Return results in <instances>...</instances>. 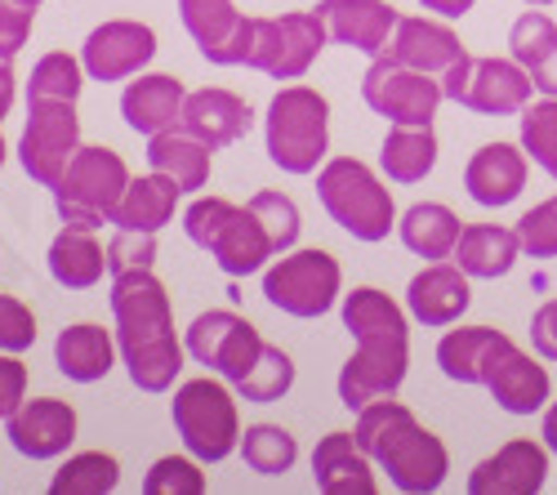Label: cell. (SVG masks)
I'll use <instances>...</instances> for the list:
<instances>
[{"label": "cell", "instance_id": "f546056e", "mask_svg": "<svg viewBox=\"0 0 557 495\" xmlns=\"http://www.w3.org/2000/svg\"><path fill=\"white\" fill-rule=\"evenodd\" d=\"M397 233H401V246L410 255H420V259H450L463 228H459V214L442 201H420V206H410L397 223Z\"/></svg>", "mask_w": 557, "mask_h": 495}, {"label": "cell", "instance_id": "9c48e42d", "mask_svg": "<svg viewBox=\"0 0 557 495\" xmlns=\"http://www.w3.org/2000/svg\"><path fill=\"white\" fill-rule=\"evenodd\" d=\"M339 286H344L339 259L326 250H295L263 273V299L304 322L331 312V304L339 299Z\"/></svg>", "mask_w": 557, "mask_h": 495}, {"label": "cell", "instance_id": "816d5d0a", "mask_svg": "<svg viewBox=\"0 0 557 495\" xmlns=\"http://www.w3.org/2000/svg\"><path fill=\"white\" fill-rule=\"evenodd\" d=\"M420 5H424V10H433L437 18H463V14H469V10L478 5V0H420Z\"/></svg>", "mask_w": 557, "mask_h": 495}, {"label": "cell", "instance_id": "4fadbf2b", "mask_svg": "<svg viewBox=\"0 0 557 495\" xmlns=\"http://www.w3.org/2000/svg\"><path fill=\"white\" fill-rule=\"evenodd\" d=\"M188 352L201 367H210L223 380L237 384L259 362L263 339L246 318H237V312H227V308H214V312H201V318L188 326Z\"/></svg>", "mask_w": 557, "mask_h": 495}, {"label": "cell", "instance_id": "8fae6325", "mask_svg": "<svg viewBox=\"0 0 557 495\" xmlns=\"http://www.w3.org/2000/svg\"><path fill=\"white\" fill-rule=\"evenodd\" d=\"M81 148V121L72 99H27V125L18 139V161L40 188H54Z\"/></svg>", "mask_w": 557, "mask_h": 495}, {"label": "cell", "instance_id": "5b68a950", "mask_svg": "<svg viewBox=\"0 0 557 495\" xmlns=\"http://www.w3.org/2000/svg\"><path fill=\"white\" fill-rule=\"evenodd\" d=\"M268 157L286 174H312L331 148V103L308 85H286L268 103Z\"/></svg>", "mask_w": 557, "mask_h": 495}, {"label": "cell", "instance_id": "f5cc1de1", "mask_svg": "<svg viewBox=\"0 0 557 495\" xmlns=\"http://www.w3.org/2000/svg\"><path fill=\"white\" fill-rule=\"evenodd\" d=\"M10 103H14V67L0 63V121L10 116Z\"/></svg>", "mask_w": 557, "mask_h": 495}, {"label": "cell", "instance_id": "8d00e7d4", "mask_svg": "<svg viewBox=\"0 0 557 495\" xmlns=\"http://www.w3.org/2000/svg\"><path fill=\"white\" fill-rule=\"evenodd\" d=\"M290 384H295L290 352L263 344V352H259V362L250 367V375L237 380V393H242L246 401H259V407H268V401H282V397L290 393Z\"/></svg>", "mask_w": 557, "mask_h": 495}, {"label": "cell", "instance_id": "44dd1931", "mask_svg": "<svg viewBox=\"0 0 557 495\" xmlns=\"http://www.w3.org/2000/svg\"><path fill=\"white\" fill-rule=\"evenodd\" d=\"M250 121H255L250 103L237 99L232 89H197V95L183 99V116H178V125L188 134H197V139L206 148H214V152L227 148V144H237L242 134L250 129Z\"/></svg>", "mask_w": 557, "mask_h": 495}, {"label": "cell", "instance_id": "e575fe53", "mask_svg": "<svg viewBox=\"0 0 557 495\" xmlns=\"http://www.w3.org/2000/svg\"><path fill=\"white\" fill-rule=\"evenodd\" d=\"M242 460L259 478H282L299 460V446L282 424H255L242 433Z\"/></svg>", "mask_w": 557, "mask_h": 495}, {"label": "cell", "instance_id": "4dcf8cb0", "mask_svg": "<svg viewBox=\"0 0 557 495\" xmlns=\"http://www.w3.org/2000/svg\"><path fill=\"white\" fill-rule=\"evenodd\" d=\"M121 344H112V335L95 322H81V326H67L54 344V362L67 380L76 384H95L112 371V357H116Z\"/></svg>", "mask_w": 557, "mask_h": 495}, {"label": "cell", "instance_id": "d590c367", "mask_svg": "<svg viewBox=\"0 0 557 495\" xmlns=\"http://www.w3.org/2000/svg\"><path fill=\"white\" fill-rule=\"evenodd\" d=\"M121 482V465L103 451H81L72 456L54 482H50V495H108L112 486Z\"/></svg>", "mask_w": 557, "mask_h": 495}, {"label": "cell", "instance_id": "681fc988", "mask_svg": "<svg viewBox=\"0 0 557 495\" xmlns=\"http://www.w3.org/2000/svg\"><path fill=\"white\" fill-rule=\"evenodd\" d=\"M531 348L544 357V362H557V299L535 308V318H531Z\"/></svg>", "mask_w": 557, "mask_h": 495}, {"label": "cell", "instance_id": "8992f818", "mask_svg": "<svg viewBox=\"0 0 557 495\" xmlns=\"http://www.w3.org/2000/svg\"><path fill=\"white\" fill-rule=\"evenodd\" d=\"M125 188H129V170L112 148H76L72 165L54 184V201L63 223L95 233L103 223H112Z\"/></svg>", "mask_w": 557, "mask_h": 495}, {"label": "cell", "instance_id": "9f6ffc18", "mask_svg": "<svg viewBox=\"0 0 557 495\" xmlns=\"http://www.w3.org/2000/svg\"><path fill=\"white\" fill-rule=\"evenodd\" d=\"M5 152H10V148H5V139H0V165H5Z\"/></svg>", "mask_w": 557, "mask_h": 495}, {"label": "cell", "instance_id": "ba28073f", "mask_svg": "<svg viewBox=\"0 0 557 495\" xmlns=\"http://www.w3.org/2000/svg\"><path fill=\"white\" fill-rule=\"evenodd\" d=\"M531 72L518 59H473L463 54L442 72V95L478 116H522L531 103Z\"/></svg>", "mask_w": 557, "mask_h": 495}, {"label": "cell", "instance_id": "ac0fdd59", "mask_svg": "<svg viewBox=\"0 0 557 495\" xmlns=\"http://www.w3.org/2000/svg\"><path fill=\"white\" fill-rule=\"evenodd\" d=\"M469 273L459 263H429L424 273H414L410 286H406V312L420 326H455L463 312L473 304V290H469Z\"/></svg>", "mask_w": 557, "mask_h": 495}, {"label": "cell", "instance_id": "277c9868", "mask_svg": "<svg viewBox=\"0 0 557 495\" xmlns=\"http://www.w3.org/2000/svg\"><path fill=\"white\" fill-rule=\"evenodd\" d=\"M317 197L326 214L357 242H384L397 228L393 193L380 184V174L357 157H335L317 174Z\"/></svg>", "mask_w": 557, "mask_h": 495}, {"label": "cell", "instance_id": "f1b7e54d", "mask_svg": "<svg viewBox=\"0 0 557 495\" xmlns=\"http://www.w3.org/2000/svg\"><path fill=\"white\" fill-rule=\"evenodd\" d=\"M178 193L183 188L174 184V178H165L157 170L144 174V178H129V188H125L112 223H116V228H125V233H161L165 223L174 219Z\"/></svg>", "mask_w": 557, "mask_h": 495}, {"label": "cell", "instance_id": "7bdbcfd3", "mask_svg": "<svg viewBox=\"0 0 557 495\" xmlns=\"http://www.w3.org/2000/svg\"><path fill=\"white\" fill-rule=\"evenodd\" d=\"M518 237H522V255L531 259H557V193L540 206H531L518 219Z\"/></svg>", "mask_w": 557, "mask_h": 495}, {"label": "cell", "instance_id": "5bb4252c", "mask_svg": "<svg viewBox=\"0 0 557 495\" xmlns=\"http://www.w3.org/2000/svg\"><path fill=\"white\" fill-rule=\"evenodd\" d=\"M157 54V32L148 23H129V18H116V23H103L85 36V50H81V63L95 81H125L134 72H144Z\"/></svg>", "mask_w": 557, "mask_h": 495}, {"label": "cell", "instance_id": "7dc6e473", "mask_svg": "<svg viewBox=\"0 0 557 495\" xmlns=\"http://www.w3.org/2000/svg\"><path fill=\"white\" fill-rule=\"evenodd\" d=\"M32 18H36V10L18 5V0H0V63L18 59V50L32 36Z\"/></svg>", "mask_w": 557, "mask_h": 495}, {"label": "cell", "instance_id": "e0dca14e", "mask_svg": "<svg viewBox=\"0 0 557 495\" xmlns=\"http://www.w3.org/2000/svg\"><path fill=\"white\" fill-rule=\"evenodd\" d=\"M14 451L27 460H54L76 442V411L59 397H32L5 420Z\"/></svg>", "mask_w": 557, "mask_h": 495}, {"label": "cell", "instance_id": "db71d44e", "mask_svg": "<svg viewBox=\"0 0 557 495\" xmlns=\"http://www.w3.org/2000/svg\"><path fill=\"white\" fill-rule=\"evenodd\" d=\"M540 437H544V446L557 456V401H548L544 407V424H540Z\"/></svg>", "mask_w": 557, "mask_h": 495}, {"label": "cell", "instance_id": "b9f144b4", "mask_svg": "<svg viewBox=\"0 0 557 495\" xmlns=\"http://www.w3.org/2000/svg\"><path fill=\"white\" fill-rule=\"evenodd\" d=\"M201 491H206V473L197 469V456L193 460L165 456L144 478V495H201Z\"/></svg>", "mask_w": 557, "mask_h": 495}, {"label": "cell", "instance_id": "d6a6232c", "mask_svg": "<svg viewBox=\"0 0 557 495\" xmlns=\"http://www.w3.org/2000/svg\"><path fill=\"white\" fill-rule=\"evenodd\" d=\"M380 165L393 184H420L437 165V139L433 125H393L380 148Z\"/></svg>", "mask_w": 557, "mask_h": 495}, {"label": "cell", "instance_id": "bcb514c9", "mask_svg": "<svg viewBox=\"0 0 557 495\" xmlns=\"http://www.w3.org/2000/svg\"><path fill=\"white\" fill-rule=\"evenodd\" d=\"M157 259V233H125L116 228L112 246H108V273H129V268H152Z\"/></svg>", "mask_w": 557, "mask_h": 495}, {"label": "cell", "instance_id": "6f0895ef", "mask_svg": "<svg viewBox=\"0 0 557 495\" xmlns=\"http://www.w3.org/2000/svg\"><path fill=\"white\" fill-rule=\"evenodd\" d=\"M527 5H553V0H527Z\"/></svg>", "mask_w": 557, "mask_h": 495}, {"label": "cell", "instance_id": "6da1fadb", "mask_svg": "<svg viewBox=\"0 0 557 495\" xmlns=\"http://www.w3.org/2000/svg\"><path fill=\"white\" fill-rule=\"evenodd\" d=\"M344 326L357 339V352L339 371V401L348 411H361L401 388L410 367V331L406 312L375 286H357L344 295Z\"/></svg>", "mask_w": 557, "mask_h": 495}, {"label": "cell", "instance_id": "c3c4849f", "mask_svg": "<svg viewBox=\"0 0 557 495\" xmlns=\"http://www.w3.org/2000/svg\"><path fill=\"white\" fill-rule=\"evenodd\" d=\"M27 401V367L18 352H0V420H10Z\"/></svg>", "mask_w": 557, "mask_h": 495}, {"label": "cell", "instance_id": "f6af8a7d", "mask_svg": "<svg viewBox=\"0 0 557 495\" xmlns=\"http://www.w3.org/2000/svg\"><path fill=\"white\" fill-rule=\"evenodd\" d=\"M36 344V318L32 308L0 290V352H27Z\"/></svg>", "mask_w": 557, "mask_h": 495}, {"label": "cell", "instance_id": "74e56055", "mask_svg": "<svg viewBox=\"0 0 557 495\" xmlns=\"http://www.w3.org/2000/svg\"><path fill=\"white\" fill-rule=\"evenodd\" d=\"M522 148L548 178H557V99L544 95L522 108Z\"/></svg>", "mask_w": 557, "mask_h": 495}, {"label": "cell", "instance_id": "4316f807", "mask_svg": "<svg viewBox=\"0 0 557 495\" xmlns=\"http://www.w3.org/2000/svg\"><path fill=\"white\" fill-rule=\"evenodd\" d=\"M210 152L214 148H206L197 134H188L183 125L161 129V134H152V139H148V165L157 174L174 178L183 193H201L210 184Z\"/></svg>", "mask_w": 557, "mask_h": 495}, {"label": "cell", "instance_id": "7402d4cb", "mask_svg": "<svg viewBox=\"0 0 557 495\" xmlns=\"http://www.w3.org/2000/svg\"><path fill=\"white\" fill-rule=\"evenodd\" d=\"M384 54L406 63V67H414V72L442 76L450 63H459L469 50H463V40L446 23H437V18H397V32H393Z\"/></svg>", "mask_w": 557, "mask_h": 495}, {"label": "cell", "instance_id": "ee69618b", "mask_svg": "<svg viewBox=\"0 0 557 495\" xmlns=\"http://www.w3.org/2000/svg\"><path fill=\"white\" fill-rule=\"evenodd\" d=\"M237 214V206L223 201V197H201L188 206V214H183V233H188V242H197L201 250L214 246V237L227 228V219Z\"/></svg>", "mask_w": 557, "mask_h": 495}, {"label": "cell", "instance_id": "11a10c76", "mask_svg": "<svg viewBox=\"0 0 557 495\" xmlns=\"http://www.w3.org/2000/svg\"><path fill=\"white\" fill-rule=\"evenodd\" d=\"M18 5H27V10H40V5H45V0H18Z\"/></svg>", "mask_w": 557, "mask_h": 495}, {"label": "cell", "instance_id": "484cf974", "mask_svg": "<svg viewBox=\"0 0 557 495\" xmlns=\"http://www.w3.org/2000/svg\"><path fill=\"white\" fill-rule=\"evenodd\" d=\"M504 344H508V335L495 331V326H459V331H446L442 344H437V367L455 384H486V371H491L495 352Z\"/></svg>", "mask_w": 557, "mask_h": 495}, {"label": "cell", "instance_id": "cb8c5ba5", "mask_svg": "<svg viewBox=\"0 0 557 495\" xmlns=\"http://www.w3.org/2000/svg\"><path fill=\"white\" fill-rule=\"evenodd\" d=\"M183 99H188V89H183V81L157 72V76H138L125 85L121 95V116L129 129L138 134H161V129H174L178 116H183Z\"/></svg>", "mask_w": 557, "mask_h": 495}, {"label": "cell", "instance_id": "ab89813d", "mask_svg": "<svg viewBox=\"0 0 557 495\" xmlns=\"http://www.w3.org/2000/svg\"><path fill=\"white\" fill-rule=\"evenodd\" d=\"M81 67L85 63H76L72 54H63V50H54V54H45L36 67H32V81H27V99H72L76 103V95H81Z\"/></svg>", "mask_w": 557, "mask_h": 495}, {"label": "cell", "instance_id": "836d02e7", "mask_svg": "<svg viewBox=\"0 0 557 495\" xmlns=\"http://www.w3.org/2000/svg\"><path fill=\"white\" fill-rule=\"evenodd\" d=\"M178 14H183V27H188V36L201 45L206 59H214L232 40V32L246 23V14L232 5V0H178Z\"/></svg>", "mask_w": 557, "mask_h": 495}, {"label": "cell", "instance_id": "3957f363", "mask_svg": "<svg viewBox=\"0 0 557 495\" xmlns=\"http://www.w3.org/2000/svg\"><path fill=\"white\" fill-rule=\"evenodd\" d=\"M352 437L361 442V451L388 473V482L406 495H429L450 473L446 442L433 429H424L414 420V411L393 397H380V401H370V407H361Z\"/></svg>", "mask_w": 557, "mask_h": 495}, {"label": "cell", "instance_id": "2e32d148", "mask_svg": "<svg viewBox=\"0 0 557 495\" xmlns=\"http://www.w3.org/2000/svg\"><path fill=\"white\" fill-rule=\"evenodd\" d=\"M482 388L499 401V411H508V416H535V411L548 407V397H553L548 371L535 362L531 352H522L513 339L495 352V362H491Z\"/></svg>", "mask_w": 557, "mask_h": 495}, {"label": "cell", "instance_id": "7c38bea8", "mask_svg": "<svg viewBox=\"0 0 557 495\" xmlns=\"http://www.w3.org/2000/svg\"><path fill=\"white\" fill-rule=\"evenodd\" d=\"M326 40H331V32H326V18H321L317 10L259 18L250 67L272 76V81H299L317 63V54L326 50Z\"/></svg>", "mask_w": 557, "mask_h": 495}, {"label": "cell", "instance_id": "f35d334b", "mask_svg": "<svg viewBox=\"0 0 557 495\" xmlns=\"http://www.w3.org/2000/svg\"><path fill=\"white\" fill-rule=\"evenodd\" d=\"M557 50V23L535 5V10H527L513 27H508V54H513L527 72L540 63V59H548Z\"/></svg>", "mask_w": 557, "mask_h": 495}, {"label": "cell", "instance_id": "603a6c76", "mask_svg": "<svg viewBox=\"0 0 557 495\" xmlns=\"http://www.w3.org/2000/svg\"><path fill=\"white\" fill-rule=\"evenodd\" d=\"M370 460L352 433H326L312 451V478L326 495H375L380 482L370 473Z\"/></svg>", "mask_w": 557, "mask_h": 495}, {"label": "cell", "instance_id": "1f68e13d", "mask_svg": "<svg viewBox=\"0 0 557 495\" xmlns=\"http://www.w3.org/2000/svg\"><path fill=\"white\" fill-rule=\"evenodd\" d=\"M103 268H108V250L95 242V233L89 228H67L54 237L50 246V273L59 286L67 290H89L103 282Z\"/></svg>", "mask_w": 557, "mask_h": 495}, {"label": "cell", "instance_id": "9a60e30c", "mask_svg": "<svg viewBox=\"0 0 557 495\" xmlns=\"http://www.w3.org/2000/svg\"><path fill=\"white\" fill-rule=\"evenodd\" d=\"M544 482H548V446L531 437H513L469 473V495H535L544 491Z\"/></svg>", "mask_w": 557, "mask_h": 495}, {"label": "cell", "instance_id": "83f0119b", "mask_svg": "<svg viewBox=\"0 0 557 495\" xmlns=\"http://www.w3.org/2000/svg\"><path fill=\"white\" fill-rule=\"evenodd\" d=\"M210 255H214V263L223 268L227 277H250V273H259V268L276 255V246H272L268 228L259 223V214L250 206L246 210L237 206V214L227 219V228L214 237Z\"/></svg>", "mask_w": 557, "mask_h": 495}, {"label": "cell", "instance_id": "52a82bcc", "mask_svg": "<svg viewBox=\"0 0 557 495\" xmlns=\"http://www.w3.org/2000/svg\"><path fill=\"white\" fill-rule=\"evenodd\" d=\"M174 429L183 446L206 460L219 465L242 446V420H237V401L219 380H188L174 393Z\"/></svg>", "mask_w": 557, "mask_h": 495}, {"label": "cell", "instance_id": "7a4b0ae2", "mask_svg": "<svg viewBox=\"0 0 557 495\" xmlns=\"http://www.w3.org/2000/svg\"><path fill=\"white\" fill-rule=\"evenodd\" d=\"M112 318L129 380L144 393H165L183 371V344L174 339L170 295L152 268H129L112 277Z\"/></svg>", "mask_w": 557, "mask_h": 495}, {"label": "cell", "instance_id": "ffe728a7", "mask_svg": "<svg viewBox=\"0 0 557 495\" xmlns=\"http://www.w3.org/2000/svg\"><path fill=\"white\" fill-rule=\"evenodd\" d=\"M527 174H531V161H527V148H513V144H486L469 157L463 165V188L469 197L486 210H499V206H513L527 188Z\"/></svg>", "mask_w": 557, "mask_h": 495}, {"label": "cell", "instance_id": "d4e9b609", "mask_svg": "<svg viewBox=\"0 0 557 495\" xmlns=\"http://www.w3.org/2000/svg\"><path fill=\"white\" fill-rule=\"evenodd\" d=\"M450 259L469 277L495 282L504 273H513V263L522 259V237H518V228H499V223H473V228H463Z\"/></svg>", "mask_w": 557, "mask_h": 495}, {"label": "cell", "instance_id": "f907efd6", "mask_svg": "<svg viewBox=\"0 0 557 495\" xmlns=\"http://www.w3.org/2000/svg\"><path fill=\"white\" fill-rule=\"evenodd\" d=\"M531 81H535V89H540V95L557 99V50H553L548 59H540V63L531 67Z\"/></svg>", "mask_w": 557, "mask_h": 495}, {"label": "cell", "instance_id": "60d3db41", "mask_svg": "<svg viewBox=\"0 0 557 495\" xmlns=\"http://www.w3.org/2000/svg\"><path fill=\"white\" fill-rule=\"evenodd\" d=\"M250 210L259 214V223L268 228L276 255H286L299 242V210H295V201L286 193H255L250 197Z\"/></svg>", "mask_w": 557, "mask_h": 495}, {"label": "cell", "instance_id": "d6986e66", "mask_svg": "<svg viewBox=\"0 0 557 495\" xmlns=\"http://www.w3.org/2000/svg\"><path fill=\"white\" fill-rule=\"evenodd\" d=\"M317 14L326 18L335 45H348L370 59H380L397 32V10L388 0H321Z\"/></svg>", "mask_w": 557, "mask_h": 495}, {"label": "cell", "instance_id": "30bf717a", "mask_svg": "<svg viewBox=\"0 0 557 495\" xmlns=\"http://www.w3.org/2000/svg\"><path fill=\"white\" fill-rule=\"evenodd\" d=\"M361 99L388 125H433L446 95H442V76L414 72V67L380 54L361 76Z\"/></svg>", "mask_w": 557, "mask_h": 495}]
</instances>
